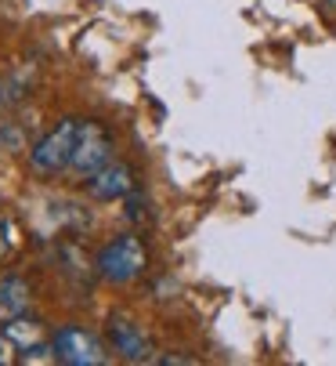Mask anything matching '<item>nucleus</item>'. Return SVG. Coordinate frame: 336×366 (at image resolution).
<instances>
[{"mask_svg": "<svg viewBox=\"0 0 336 366\" xmlns=\"http://www.w3.org/2000/svg\"><path fill=\"white\" fill-rule=\"evenodd\" d=\"M76 138H80V120H62L47 138H40L29 152V164L40 174H58L73 164L76 152Z\"/></svg>", "mask_w": 336, "mask_h": 366, "instance_id": "f257e3e1", "label": "nucleus"}, {"mask_svg": "<svg viewBox=\"0 0 336 366\" xmlns=\"http://www.w3.org/2000/svg\"><path fill=\"white\" fill-rule=\"evenodd\" d=\"M145 269V247L138 236H120L98 254V276L108 283H131Z\"/></svg>", "mask_w": 336, "mask_h": 366, "instance_id": "f03ea898", "label": "nucleus"}, {"mask_svg": "<svg viewBox=\"0 0 336 366\" xmlns=\"http://www.w3.org/2000/svg\"><path fill=\"white\" fill-rule=\"evenodd\" d=\"M108 160H112V138L105 134V127L94 124V120L80 124V138H76V152H73V164H69V167H73L76 174L91 178V174L101 171Z\"/></svg>", "mask_w": 336, "mask_h": 366, "instance_id": "7ed1b4c3", "label": "nucleus"}, {"mask_svg": "<svg viewBox=\"0 0 336 366\" xmlns=\"http://www.w3.org/2000/svg\"><path fill=\"white\" fill-rule=\"evenodd\" d=\"M54 355H58V362H69V366H101L108 355L101 348V341L80 327H66L58 330V337H54Z\"/></svg>", "mask_w": 336, "mask_h": 366, "instance_id": "20e7f679", "label": "nucleus"}, {"mask_svg": "<svg viewBox=\"0 0 336 366\" xmlns=\"http://www.w3.org/2000/svg\"><path fill=\"white\" fill-rule=\"evenodd\" d=\"M131 189H134V174H131L127 164H112L108 160L101 171H94L87 178V192L94 199H123V196H131Z\"/></svg>", "mask_w": 336, "mask_h": 366, "instance_id": "39448f33", "label": "nucleus"}, {"mask_svg": "<svg viewBox=\"0 0 336 366\" xmlns=\"http://www.w3.org/2000/svg\"><path fill=\"white\" fill-rule=\"evenodd\" d=\"M108 334H112V345H116V352H120L123 359H131V362L148 359V341H145L141 330H134V323L112 320V323H108Z\"/></svg>", "mask_w": 336, "mask_h": 366, "instance_id": "423d86ee", "label": "nucleus"}, {"mask_svg": "<svg viewBox=\"0 0 336 366\" xmlns=\"http://www.w3.org/2000/svg\"><path fill=\"white\" fill-rule=\"evenodd\" d=\"M29 308V287L19 280V276H11V280H4L0 283V320H15V316H22V312Z\"/></svg>", "mask_w": 336, "mask_h": 366, "instance_id": "0eeeda50", "label": "nucleus"}, {"mask_svg": "<svg viewBox=\"0 0 336 366\" xmlns=\"http://www.w3.org/2000/svg\"><path fill=\"white\" fill-rule=\"evenodd\" d=\"M4 337L8 341H19L22 348H29V341L33 345H40V323H33V320H26V316H15V320H8L4 323Z\"/></svg>", "mask_w": 336, "mask_h": 366, "instance_id": "6e6552de", "label": "nucleus"}, {"mask_svg": "<svg viewBox=\"0 0 336 366\" xmlns=\"http://www.w3.org/2000/svg\"><path fill=\"white\" fill-rule=\"evenodd\" d=\"M26 91H29V73L26 69L4 76V80H0V106H11V102H19Z\"/></svg>", "mask_w": 336, "mask_h": 366, "instance_id": "1a4fd4ad", "label": "nucleus"}, {"mask_svg": "<svg viewBox=\"0 0 336 366\" xmlns=\"http://www.w3.org/2000/svg\"><path fill=\"white\" fill-rule=\"evenodd\" d=\"M26 355H22V362H58V355L54 352H47L44 345H33V348H22Z\"/></svg>", "mask_w": 336, "mask_h": 366, "instance_id": "9d476101", "label": "nucleus"}, {"mask_svg": "<svg viewBox=\"0 0 336 366\" xmlns=\"http://www.w3.org/2000/svg\"><path fill=\"white\" fill-rule=\"evenodd\" d=\"M11 250V225H8V218L0 214V257H4Z\"/></svg>", "mask_w": 336, "mask_h": 366, "instance_id": "9b49d317", "label": "nucleus"}, {"mask_svg": "<svg viewBox=\"0 0 336 366\" xmlns=\"http://www.w3.org/2000/svg\"><path fill=\"white\" fill-rule=\"evenodd\" d=\"M163 366H188L192 359H185V355H166V359H159Z\"/></svg>", "mask_w": 336, "mask_h": 366, "instance_id": "f8f14e48", "label": "nucleus"}, {"mask_svg": "<svg viewBox=\"0 0 336 366\" xmlns=\"http://www.w3.org/2000/svg\"><path fill=\"white\" fill-rule=\"evenodd\" d=\"M329 4H336V0H329Z\"/></svg>", "mask_w": 336, "mask_h": 366, "instance_id": "ddd939ff", "label": "nucleus"}]
</instances>
